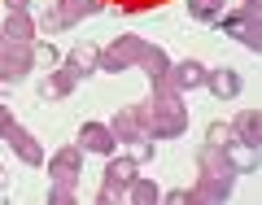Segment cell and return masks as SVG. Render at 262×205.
I'll list each match as a JSON object with an SVG mask.
<instances>
[{
    "instance_id": "6da1fadb",
    "label": "cell",
    "mask_w": 262,
    "mask_h": 205,
    "mask_svg": "<svg viewBox=\"0 0 262 205\" xmlns=\"http://www.w3.org/2000/svg\"><path fill=\"white\" fill-rule=\"evenodd\" d=\"M136 109V118H140L144 135L149 140H175V135H184L188 131V109H184V96H166V101H140L131 105Z\"/></svg>"
},
{
    "instance_id": "7a4b0ae2",
    "label": "cell",
    "mask_w": 262,
    "mask_h": 205,
    "mask_svg": "<svg viewBox=\"0 0 262 205\" xmlns=\"http://www.w3.org/2000/svg\"><path fill=\"white\" fill-rule=\"evenodd\" d=\"M35 70V39L22 44V39H5L0 35V83H22V79Z\"/></svg>"
},
{
    "instance_id": "3957f363",
    "label": "cell",
    "mask_w": 262,
    "mask_h": 205,
    "mask_svg": "<svg viewBox=\"0 0 262 205\" xmlns=\"http://www.w3.org/2000/svg\"><path fill=\"white\" fill-rule=\"evenodd\" d=\"M144 39L140 35H114V44L101 48V65L96 70H105V75H122V70H136V57H140Z\"/></svg>"
},
{
    "instance_id": "277c9868",
    "label": "cell",
    "mask_w": 262,
    "mask_h": 205,
    "mask_svg": "<svg viewBox=\"0 0 262 205\" xmlns=\"http://www.w3.org/2000/svg\"><path fill=\"white\" fill-rule=\"evenodd\" d=\"M219 27H223V35H232L241 48H249V53H262V22L245 18V13L236 9V13H219Z\"/></svg>"
},
{
    "instance_id": "5b68a950",
    "label": "cell",
    "mask_w": 262,
    "mask_h": 205,
    "mask_svg": "<svg viewBox=\"0 0 262 205\" xmlns=\"http://www.w3.org/2000/svg\"><path fill=\"white\" fill-rule=\"evenodd\" d=\"M196 175H214V179H232L241 175V166L232 162V153L223 149V144H201L196 149Z\"/></svg>"
},
{
    "instance_id": "8992f818",
    "label": "cell",
    "mask_w": 262,
    "mask_h": 205,
    "mask_svg": "<svg viewBox=\"0 0 262 205\" xmlns=\"http://www.w3.org/2000/svg\"><path fill=\"white\" fill-rule=\"evenodd\" d=\"M232 179H214V175H196L192 188H184V205H219L232 196Z\"/></svg>"
},
{
    "instance_id": "52a82bcc",
    "label": "cell",
    "mask_w": 262,
    "mask_h": 205,
    "mask_svg": "<svg viewBox=\"0 0 262 205\" xmlns=\"http://www.w3.org/2000/svg\"><path fill=\"white\" fill-rule=\"evenodd\" d=\"M83 157L88 153L79 149V144H66V149H57L53 157H48V175H53L57 184H79V179H83Z\"/></svg>"
},
{
    "instance_id": "ba28073f",
    "label": "cell",
    "mask_w": 262,
    "mask_h": 205,
    "mask_svg": "<svg viewBox=\"0 0 262 205\" xmlns=\"http://www.w3.org/2000/svg\"><path fill=\"white\" fill-rule=\"evenodd\" d=\"M162 79H166L179 96H188V92H196V87L206 83V65L196 61V57H184V61H170Z\"/></svg>"
},
{
    "instance_id": "9c48e42d",
    "label": "cell",
    "mask_w": 262,
    "mask_h": 205,
    "mask_svg": "<svg viewBox=\"0 0 262 205\" xmlns=\"http://www.w3.org/2000/svg\"><path fill=\"white\" fill-rule=\"evenodd\" d=\"M79 149H83V153H96V157L118 153V140H114L110 122H83V127H79Z\"/></svg>"
},
{
    "instance_id": "30bf717a",
    "label": "cell",
    "mask_w": 262,
    "mask_h": 205,
    "mask_svg": "<svg viewBox=\"0 0 262 205\" xmlns=\"http://www.w3.org/2000/svg\"><path fill=\"white\" fill-rule=\"evenodd\" d=\"M201 87H210L219 101H236V96H241V87H245V79L236 75L232 65H214V70L206 65V83H201Z\"/></svg>"
},
{
    "instance_id": "8fae6325",
    "label": "cell",
    "mask_w": 262,
    "mask_h": 205,
    "mask_svg": "<svg viewBox=\"0 0 262 205\" xmlns=\"http://www.w3.org/2000/svg\"><path fill=\"white\" fill-rule=\"evenodd\" d=\"M0 35H5V39H22V44H31V39L39 35V22H35V13H31V9H5Z\"/></svg>"
},
{
    "instance_id": "7c38bea8",
    "label": "cell",
    "mask_w": 262,
    "mask_h": 205,
    "mask_svg": "<svg viewBox=\"0 0 262 205\" xmlns=\"http://www.w3.org/2000/svg\"><path fill=\"white\" fill-rule=\"evenodd\" d=\"M232 140L245 144V149H253V153L262 149V113L258 109H241L232 118Z\"/></svg>"
},
{
    "instance_id": "4fadbf2b",
    "label": "cell",
    "mask_w": 262,
    "mask_h": 205,
    "mask_svg": "<svg viewBox=\"0 0 262 205\" xmlns=\"http://www.w3.org/2000/svg\"><path fill=\"white\" fill-rule=\"evenodd\" d=\"M79 83H83V79H79L75 70H70V65L61 61V65L53 70V75H48L44 83H39V101H61V96H70Z\"/></svg>"
},
{
    "instance_id": "5bb4252c",
    "label": "cell",
    "mask_w": 262,
    "mask_h": 205,
    "mask_svg": "<svg viewBox=\"0 0 262 205\" xmlns=\"http://www.w3.org/2000/svg\"><path fill=\"white\" fill-rule=\"evenodd\" d=\"M105 9V0H57L53 13L61 18V27H79V22L96 18V13Z\"/></svg>"
},
{
    "instance_id": "9a60e30c",
    "label": "cell",
    "mask_w": 262,
    "mask_h": 205,
    "mask_svg": "<svg viewBox=\"0 0 262 205\" xmlns=\"http://www.w3.org/2000/svg\"><path fill=\"white\" fill-rule=\"evenodd\" d=\"M5 140L13 144V153H18V157L27 162V166H44V144H39V135H31L27 127H13L9 135H5Z\"/></svg>"
},
{
    "instance_id": "2e32d148",
    "label": "cell",
    "mask_w": 262,
    "mask_h": 205,
    "mask_svg": "<svg viewBox=\"0 0 262 205\" xmlns=\"http://www.w3.org/2000/svg\"><path fill=\"white\" fill-rule=\"evenodd\" d=\"M66 65H70V70H75L79 79H88V75H96V65H101V48L96 44H75L70 48V53H66Z\"/></svg>"
},
{
    "instance_id": "e0dca14e",
    "label": "cell",
    "mask_w": 262,
    "mask_h": 205,
    "mask_svg": "<svg viewBox=\"0 0 262 205\" xmlns=\"http://www.w3.org/2000/svg\"><path fill=\"white\" fill-rule=\"evenodd\" d=\"M110 131H114V140H118V144H131V140H140V135H144V127H140V118H136V109H131V105L114 113Z\"/></svg>"
},
{
    "instance_id": "ac0fdd59",
    "label": "cell",
    "mask_w": 262,
    "mask_h": 205,
    "mask_svg": "<svg viewBox=\"0 0 262 205\" xmlns=\"http://www.w3.org/2000/svg\"><path fill=\"white\" fill-rule=\"evenodd\" d=\"M166 65H170V53H166L162 44H144V48H140V57H136V70H144L149 79L166 75Z\"/></svg>"
},
{
    "instance_id": "d6986e66",
    "label": "cell",
    "mask_w": 262,
    "mask_h": 205,
    "mask_svg": "<svg viewBox=\"0 0 262 205\" xmlns=\"http://www.w3.org/2000/svg\"><path fill=\"white\" fill-rule=\"evenodd\" d=\"M127 201H131V205H158V201H162V188L153 184L149 175H136V179L127 184Z\"/></svg>"
},
{
    "instance_id": "ffe728a7",
    "label": "cell",
    "mask_w": 262,
    "mask_h": 205,
    "mask_svg": "<svg viewBox=\"0 0 262 205\" xmlns=\"http://www.w3.org/2000/svg\"><path fill=\"white\" fill-rule=\"evenodd\" d=\"M140 175V166L127 157V153H110V162H105V179H118V184H131V179Z\"/></svg>"
},
{
    "instance_id": "44dd1931",
    "label": "cell",
    "mask_w": 262,
    "mask_h": 205,
    "mask_svg": "<svg viewBox=\"0 0 262 205\" xmlns=\"http://www.w3.org/2000/svg\"><path fill=\"white\" fill-rule=\"evenodd\" d=\"M227 9V0H188V13L196 22H219V13Z\"/></svg>"
},
{
    "instance_id": "7402d4cb",
    "label": "cell",
    "mask_w": 262,
    "mask_h": 205,
    "mask_svg": "<svg viewBox=\"0 0 262 205\" xmlns=\"http://www.w3.org/2000/svg\"><path fill=\"white\" fill-rule=\"evenodd\" d=\"M153 153H158V144H153L149 135H140V140H131V144H127V157L136 162V166H144V162H153Z\"/></svg>"
},
{
    "instance_id": "603a6c76",
    "label": "cell",
    "mask_w": 262,
    "mask_h": 205,
    "mask_svg": "<svg viewBox=\"0 0 262 205\" xmlns=\"http://www.w3.org/2000/svg\"><path fill=\"white\" fill-rule=\"evenodd\" d=\"M96 201H101V205H118V201H127V184H118V179H101V192H96Z\"/></svg>"
},
{
    "instance_id": "cb8c5ba5",
    "label": "cell",
    "mask_w": 262,
    "mask_h": 205,
    "mask_svg": "<svg viewBox=\"0 0 262 205\" xmlns=\"http://www.w3.org/2000/svg\"><path fill=\"white\" fill-rule=\"evenodd\" d=\"M48 201H53V205H75V201H79V184H57V179H53Z\"/></svg>"
},
{
    "instance_id": "d4e9b609",
    "label": "cell",
    "mask_w": 262,
    "mask_h": 205,
    "mask_svg": "<svg viewBox=\"0 0 262 205\" xmlns=\"http://www.w3.org/2000/svg\"><path fill=\"white\" fill-rule=\"evenodd\" d=\"M206 144H236L232 140V122H210V131H206Z\"/></svg>"
},
{
    "instance_id": "484cf974",
    "label": "cell",
    "mask_w": 262,
    "mask_h": 205,
    "mask_svg": "<svg viewBox=\"0 0 262 205\" xmlns=\"http://www.w3.org/2000/svg\"><path fill=\"white\" fill-rule=\"evenodd\" d=\"M35 65H44V70L57 65V48L53 44H35Z\"/></svg>"
},
{
    "instance_id": "4316f807",
    "label": "cell",
    "mask_w": 262,
    "mask_h": 205,
    "mask_svg": "<svg viewBox=\"0 0 262 205\" xmlns=\"http://www.w3.org/2000/svg\"><path fill=\"white\" fill-rule=\"evenodd\" d=\"M13 127H18V118H13V109H9V105H0V135H9Z\"/></svg>"
},
{
    "instance_id": "83f0119b",
    "label": "cell",
    "mask_w": 262,
    "mask_h": 205,
    "mask_svg": "<svg viewBox=\"0 0 262 205\" xmlns=\"http://www.w3.org/2000/svg\"><path fill=\"white\" fill-rule=\"evenodd\" d=\"M241 13L253 22H262V0H241Z\"/></svg>"
},
{
    "instance_id": "f1b7e54d",
    "label": "cell",
    "mask_w": 262,
    "mask_h": 205,
    "mask_svg": "<svg viewBox=\"0 0 262 205\" xmlns=\"http://www.w3.org/2000/svg\"><path fill=\"white\" fill-rule=\"evenodd\" d=\"M53 31H66V27H61V18L48 9V13H44V35H53Z\"/></svg>"
},
{
    "instance_id": "f546056e",
    "label": "cell",
    "mask_w": 262,
    "mask_h": 205,
    "mask_svg": "<svg viewBox=\"0 0 262 205\" xmlns=\"http://www.w3.org/2000/svg\"><path fill=\"white\" fill-rule=\"evenodd\" d=\"M5 9H31V0H5Z\"/></svg>"
},
{
    "instance_id": "4dcf8cb0",
    "label": "cell",
    "mask_w": 262,
    "mask_h": 205,
    "mask_svg": "<svg viewBox=\"0 0 262 205\" xmlns=\"http://www.w3.org/2000/svg\"><path fill=\"white\" fill-rule=\"evenodd\" d=\"M0 179H5V166H0Z\"/></svg>"
},
{
    "instance_id": "1f68e13d",
    "label": "cell",
    "mask_w": 262,
    "mask_h": 205,
    "mask_svg": "<svg viewBox=\"0 0 262 205\" xmlns=\"http://www.w3.org/2000/svg\"><path fill=\"white\" fill-rule=\"evenodd\" d=\"M0 92H5V83H0Z\"/></svg>"
}]
</instances>
